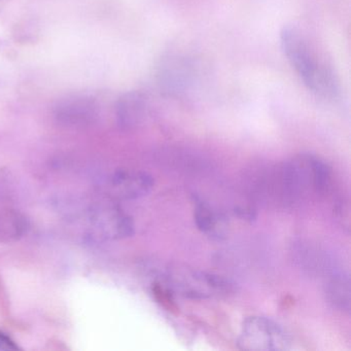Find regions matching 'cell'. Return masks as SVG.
Returning <instances> with one entry per match:
<instances>
[{"mask_svg": "<svg viewBox=\"0 0 351 351\" xmlns=\"http://www.w3.org/2000/svg\"><path fill=\"white\" fill-rule=\"evenodd\" d=\"M96 114V106L91 98L73 96L59 102L56 108V117L65 124H85L92 120Z\"/></svg>", "mask_w": 351, "mask_h": 351, "instance_id": "7", "label": "cell"}, {"mask_svg": "<svg viewBox=\"0 0 351 351\" xmlns=\"http://www.w3.org/2000/svg\"><path fill=\"white\" fill-rule=\"evenodd\" d=\"M194 219L197 228L206 235L217 239L225 235L227 230L225 217L221 213L213 210L206 203L197 201Z\"/></svg>", "mask_w": 351, "mask_h": 351, "instance_id": "9", "label": "cell"}, {"mask_svg": "<svg viewBox=\"0 0 351 351\" xmlns=\"http://www.w3.org/2000/svg\"><path fill=\"white\" fill-rule=\"evenodd\" d=\"M147 98L143 92L132 91L124 94L117 104L119 123L125 128H133L143 122L147 112Z\"/></svg>", "mask_w": 351, "mask_h": 351, "instance_id": "8", "label": "cell"}, {"mask_svg": "<svg viewBox=\"0 0 351 351\" xmlns=\"http://www.w3.org/2000/svg\"><path fill=\"white\" fill-rule=\"evenodd\" d=\"M235 213L242 219H252L254 217V211L250 210V209L237 208Z\"/></svg>", "mask_w": 351, "mask_h": 351, "instance_id": "13", "label": "cell"}, {"mask_svg": "<svg viewBox=\"0 0 351 351\" xmlns=\"http://www.w3.org/2000/svg\"><path fill=\"white\" fill-rule=\"evenodd\" d=\"M280 46L304 85L317 95L335 98L340 92L338 79L330 65L319 58L303 34L293 25L280 32Z\"/></svg>", "mask_w": 351, "mask_h": 351, "instance_id": "1", "label": "cell"}, {"mask_svg": "<svg viewBox=\"0 0 351 351\" xmlns=\"http://www.w3.org/2000/svg\"><path fill=\"white\" fill-rule=\"evenodd\" d=\"M196 73V65L188 57H169L160 67V85L169 93H184L194 83Z\"/></svg>", "mask_w": 351, "mask_h": 351, "instance_id": "5", "label": "cell"}, {"mask_svg": "<svg viewBox=\"0 0 351 351\" xmlns=\"http://www.w3.org/2000/svg\"><path fill=\"white\" fill-rule=\"evenodd\" d=\"M172 293L192 299H206L227 295L233 285L223 277L191 269L167 268L160 273L159 281Z\"/></svg>", "mask_w": 351, "mask_h": 351, "instance_id": "2", "label": "cell"}, {"mask_svg": "<svg viewBox=\"0 0 351 351\" xmlns=\"http://www.w3.org/2000/svg\"><path fill=\"white\" fill-rule=\"evenodd\" d=\"M328 303L342 312L350 310V280L344 274H335L330 277L326 287Z\"/></svg>", "mask_w": 351, "mask_h": 351, "instance_id": "11", "label": "cell"}, {"mask_svg": "<svg viewBox=\"0 0 351 351\" xmlns=\"http://www.w3.org/2000/svg\"><path fill=\"white\" fill-rule=\"evenodd\" d=\"M19 347L5 332H0V350H17Z\"/></svg>", "mask_w": 351, "mask_h": 351, "instance_id": "12", "label": "cell"}, {"mask_svg": "<svg viewBox=\"0 0 351 351\" xmlns=\"http://www.w3.org/2000/svg\"><path fill=\"white\" fill-rule=\"evenodd\" d=\"M28 221L19 211H0V242H15L27 232Z\"/></svg>", "mask_w": 351, "mask_h": 351, "instance_id": "10", "label": "cell"}, {"mask_svg": "<svg viewBox=\"0 0 351 351\" xmlns=\"http://www.w3.org/2000/svg\"><path fill=\"white\" fill-rule=\"evenodd\" d=\"M90 231L98 241H114L134 234L132 219L112 203L96 205L90 215Z\"/></svg>", "mask_w": 351, "mask_h": 351, "instance_id": "4", "label": "cell"}, {"mask_svg": "<svg viewBox=\"0 0 351 351\" xmlns=\"http://www.w3.org/2000/svg\"><path fill=\"white\" fill-rule=\"evenodd\" d=\"M154 188L149 174L139 170H119L110 178L108 191L114 198L132 200L147 196Z\"/></svg>", "mask_w": 351, "mask_h": 351, "instance_id": "6", "label": "cell"}, {"mask_svg": "<svg viewBox=\"0 0 351 351\" xmlns=\"http://www.w3.org/2000/svg\"><path fill=\"white\" fill-rule=\"evenodd\" d=\"M287 330L270 318L252 316L244 320L238 346L244 350L285 351L291 348Z\"/></svg>", "mask_w": 351, "mask_h": 351, "instance_id": "3", "label": "cell"}]
</instances>
